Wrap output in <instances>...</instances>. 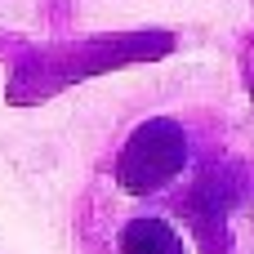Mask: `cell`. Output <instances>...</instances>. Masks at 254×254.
<instances>
[{
    "instance_id": "1",
    "label": "cell",
    "mask_w": 254,
    "mask_h": 254,
    "mask_svg": "<svg viewBox=\"0 0 254 254\" xmlns=\"http://www.w3.org/2000/svg\"><path fill=\"white\" fill-rule=\"evenodd\" d=\"M188 161V138L174 121H147L121 152V183L125 192H156L165 188Z\"/></svg>"
},
{
    "instance_id": "2",
    "label": "cell",
    "mask_w": 254,
    "mask_h": 254,
    "mask_svg": "<svg viewBox=\"0 0 254 254\" xmlns=\"http://www.w3.org/2000/svg\"><path fill=\"white\" fill-rule=\"evenodd\" d=\"M121 254H183V241L161 219H134L121 232Z\"/></svg>"
}]
</instances>
